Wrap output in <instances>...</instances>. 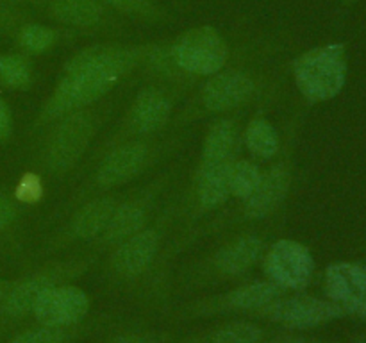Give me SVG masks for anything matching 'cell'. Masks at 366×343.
Listing matches in <instances>:
<instances>
[{
	"label": "cell",
	"mask_w": 366,
	"mask_h": 343,
	"mask_svg": "<svg viewBox=\"0 0 366 343\" xmlns=\"http://www.w3.org/2000/svg\"><path fill=\"white\" fill-rule=\"evenodd\" d=\"M347 311H352V313L360 314V317L366 318V295L361 300H357L356 304H352L350 307H347Z\"/></svg>",
	"instance_id": "cell-33"
},
{
	"label": "cell",
	"mask_w": 366,
	"mask_h": 343,
	"mask_svg": "<svg viewBox=\"0 0 366 343\" xmlns=\"http://www.w3.org/2000/svg\"><path fill=\"white\" fill-rule=\"evenodd\" d=\"M232 163L234 161L199 163L195 179H193V217H200V214L214 211L231 197L229 172H231Z\"/></svg>",
	"instance_id": "cell-16"
},
{
	"label": "cell",
	"mask_w": 366,
	"mask_h": 343,
	"mask_svg": "<svg viewBox=\"0 0 366 343\" xmlns=\"http://www.w3.org/2000/svg\"><path fill=\"white\" fill-rule=\"evenodd\" d=\"M315 261L310 249L295 239H279L264 257V272L279 288L299 289L310 282Z\"/></svg>",
	"instance_id": "cell-13"
},
{
	"label": "cell",
	"mask_w": 366,
	"mask_h": 343,
	"mask_svg": "<svg viewBox=\"0 0 366 343\" xmlns=\"http://www.w3.org/2000/svg\"><path fill=\"white\" fill-rule=\"evenodd\" d=\"M172 66L189 77H209L224 70L229 61L227 41L211 25L193 27L179 36L167 52Z\"/></svg>",
	"instance_id": "cell-7"
},
{
	"label": "cell",
	"mask_w": 366,
	"mask_h": 343,
	"mask_svg": "<svg viewBox=\"0 0 366 343\" xmlns=\"http://www.w3.org/2000/svg\"><path fill=\"white\" fill-rule=\"evenodd\" d=\"M292 184V172L288 161H279L270 170L263 172L259 184L249 199L243 200L242 220H263L270 217L290 192Z\"/></svg>",
	"instance_id": "cell-15"
},
{
	"label": "cell",
	"mask_w": 366,
	"mask_h": 343,
	"mask_svg": "<svg viewBox=\"0 0 366 343\" xmlns=\"http://www.w3.org/2000/svg\"><path fill=\"white\" fill-rule=\"evenodd\" d=\"M100 2H107L113 7H118V9L142 14V16H152L154 13L152 6L147 0H100Z\"/></svg>",
	"instance_id": "cell-30"
},
{
	"label": "cell",
	"mask_w": 366,
	"mask_h": 343,
	"mask_svg": "<svg viewBox=\"0 0 366 343\" xmlns=\"http://www.w3.org/2000/svg\"><path fill=\"white\" fill-rule=\"evenodd\" d=\"M239 127L236 118L225 116L214 121L204 138L200 163H227L236 159Z\"/></svg>",
	"instance_id": "cell-19"
},
{
	"label": "cell",
	"mask_w": 366,
	"mask_h": 343,
	"mask_svg": "<svg viewBox=\"0 0 366 343\" xmlns=\"http://www.w3.org/2000/svg\"><path fill=\"white\" fill-rule=\"evenodd\" d=\"M170 174L159 175L152 182L143 186L142 189L125 193L124 199L120 200V204L114 209L107 227L93 242L95 247H99V249H113L118 243L127 239L129 236L136 234L143 227H147L152 222L157 200H159L161 193L164 192V188L170 182Z\"/></svg>",
	"instance_id": "cell-8"
},
{
	"label": "cell",
	"mask_w": 366,
	"mask_h": 343,
	"mask_svg": "<svg viewBox=\"0 0 366 343\" xmlns=\"http://www.w3.org/2000/svg\"><path fill=\"white\" fill-rule=\"evenodd\" d=\"M21 217V204L13 195L0 189V236L7 234Z\"/></svg>",
	"instance_id": "cell-29"
},
{
	"label": "cell",
	"mask_w": 366,
	"mask_h": 343,
	"mask_svg": "<svg viewBox=\"0 0 366 343\" xmlns=\"http://www.w3.org/2000/svg\"><path fill=\"white\" fill-rule=\"evenodd\" d=\"M345 77V49L338 43L310 50L297 57L293 63V79L297 88L311 102L335 99L342 91Z\"/></svg>",
	"instance_id": "cell-6"
},
{
	"label": "cell",
	"mask_w": 366,
	"mask_h": 343,
	"mask_svg": "<svg viewBox=\"0 0 366 343\" xmlns=\"http://www.w3.org/2000/svg\"><path fill=\"white\" fill-rule=\"evenodd\" d=\"M125 193L107 192L82 200L74 207L66 222L56 234L46 239V250H59L74 243H93L109 224L114 209Z\"/></svg>",
	"instance_id": "cell-9"
},
{
	"label": "cell",
	"mask_w": 366,
	"mask_h": 343,
	"mask_svg": "<svg viewBox=\"0 0 366 343\" xmlns=\"http://www.w3.org/2000/svg\"><path fill=\"white\" fill-rule=\"evenodd\" d=\"M263 239L257 234H243L222 247L213 256V268L222 275H242L254 267L263 252Z\"/></svg>",
	"instance_id": "cell-18"
},
{
	"label": "cell",
	"mask_w": 366,
	"mask_h": 343,
	"mask_svg": "<svg viewBox=\"0 0 366 343\" xmlns=\"http://www.w3.org/2000/svg\"><path fill=\"white\" fill-rule=\"evenodd\" d=\"M111 109L113 104L100 100L99 104L63 114L45 125L34 152L38 174L59 181L74 172L106 124Z\"/></svg>",
	"instance_id": "cell-2"
},
{
	"label": "cell",
	"mask_w": 366,
	"mask_h": 343,
	"mask_svg": "<svg viewBox=\"0 0 366 343\" xmlns=\"http://www.w3.org/2000/svg\"><path fill=\"white\" fill-rule=\"evenodd\" d=\"M259 311L277 324L292 325V327H313L336 320L345 309L335 300H322L315 297H292V299L279 297Z\"/></svg>",
	"instance_id": "cell-14"
},
{
	"label": "cell",
	"mask_w": 366,
	"mask_h": 343,
	"mask_svg": "<svg viewBox=\"0 0 366 343\" xmlns=\"http://www.w3.org/2000/svg\"><path fill=\"white\" fill-rule=\"evenodd\" d=\"M13 134V113L4 99H0V143L7 141Z\"/></svg>",
	"instance_id": "cell-31"
},
{
	"label": "cell",
	"mask_w": 366,
	"mask_h": 343,
	"mask_svg": "<svg viewBox=\"0 0 366 343\" xmlns=\"http://www.w3.org/2000/svg\"><path fill=\"white\" fill-rule=\"evenodd\" d=\"M84 259H70V261H56L45 267L38 268L32 274L25 275L24 279L14 282L11 288L6 289L2 302H0V311L4 317L11 320L24 318L32 311L36 299L45 292L46 288L54 284H61L66 281L70 275L84 270Z\"/></svg>",
	"instance_id": "cell-11"
},
{
	"label": "cell",
	"mask_w": 366,
	"mask_h": 343,
	"mask_svg": "<svg viewBox=\"0 0 366 343\" xmlns=\"http://www.w3.org/2000/svg\"><path fill=\"white\" fill-rule=\"evenodd\" d=\"M263 331L249 322H232L211 332L209 343H259Z\"/></svg>",
	"instance_id": "cell-26"
},
{
	"label": "cell",
	"mask_w": 366,
	"mask_h": 343,
	"mask_svg": "<svg viewBox=\"0 0 366 343\" xmlns=\"http://www.w3.org/2000/svg\"><path fill=\"white\" fill-rule=\"evenodd\" d=\"M182 86L184 84L181 82L163 81V79L143 86L132 99L127 113L124 114L113 134L104 139V145L95 150L93 157L120 143L139 138H152L164 131L174 116L175 104L181 95Z\"/></svg>",
	"instance_id": "cell-4"
},
{
	"label": "cell",
	"mask_w": 366,
	"mask_h": 343,
	"mask_svg": "<svg viewBox=\"0 0 366 343\" xmlns=\"http://www.w3.org/2000/svg\"><path fill=\"white\" fill-rule=\"evenodd\" d=\"M149 54L147 46L131 45H95L77 52L64 64L56 88L39 107L32 131L39 132L63 114L99 104L149 59Z\"/></svg>",
	"instance_id": "cell-1"
},
{
	"label": "cell",
	"mask_w": 366,
	"mask_h": 343,
	"mask_svg": "<svg viewBox=\"0 0 366 343\" xmlns=\"http://www.w3.org/2000/svg\"><path fill=\"white\" fill-rule=\"evenodd\" d=\"M282 288L274 284L272 281H256L250 284L239 286L224 297V306L231 309H263L270 302L281 297Z\"/></svg>",
	"instance_id": "cell-21"
},
{
	"label": "cell",
	"mask_w": 366,
	"mask_h": 343,
	"mask_svg": "<svg viewBox=\"0 0 366 343\" xmlns=\"http://www.w3.org/2000/svg\"><path fill=\"white\" fill-rule=\"evenodd\" d=\"M34 68L27 54H0V86L11 91H25L31 88Z\"/></svg>",
	"instance_id": "cell-23"
},
{
	"label": "cell",
	"mask_w": 366,
	"mask_h": 343,
	"mask_svg": "<svg viewBox=\"0 0 366 343\" xmlns=\"http://www.w3.org/2000/svg\"><path fill=\"white\" fill-rule=\"evenodd\" d=\"M50 14L68 27L93 29L106 18L100 0H50Z\"/></svg>",
	"instance_id": "cell-20"
},
{
	"label": "cell",
	"mask_w": 366,
	"mask_h": 343,
	"mask_svg": "<svg viewBox=\"0 0 366 343\" xmlns=\"http://www.w3.org/2000/svg\"><path fill=\"white\" fill-rule=\"evenodd\" d=\"M109 343H156V342H152L150 338H145V336L122 334V336H117V338L111 339Z\"/></svg>",
	"instance_id": "cell-32"
},
{
	"label": "cell",
	"mask_w": 366,
	"mask_h": 343,
	"mask_svg": "<svg viewBox=\"0 0 366 343\" xmlns=\"http://www.w3.org/2000/svg\"><path fill=\"white\" fill-rule=\"evenodd\" d=\"M286 343H307V342H286Z\"/></svg>",
	"instance_id": "cell-35"
},
{
	"label": "cell",
	"mask_w": 366,
	"mask_h": 343,
	"mask_svg": "<svg viewBox=\"0 0 366 343\" xmlns=\"http://www.w3.org/2000/svg\"><path fill=\"white\" fill-rule=\"evenodd\" d=\"M43 195V175L38 172H29L18 181L13 197L18 204H34Z\"/></svg>",
	"instance_id": "cell-28"
},
{
	"label": "cell",
	"mask_w": 366,
	"mask_h": 343,
	"mask_svg": "<svg viewBox=\"0 0 366 343\" xmlns=\"http://www.w3.org/2000/svg\"><path fill=\"white\" fill-rule=\"evenodd\" d=\"M261 174L263 172L259 170V166L254 161L236 157L234 163L231 164V172H229L231 197H236L238 200L249 199L254 189H256V186L259 184Z\"/></svg>",
	"instance_id": "cell-24"
},
{
	"label": "cell",
	"mask_w": 366,
	"mask_h": 343,
	"mask_svg": "<svg viewBox=\"0 0 366 343\" xmlns=\"http://www.w3.org/2000/svg\"><path fill=\"white\" fill-rule=\"evenodd\" d=\"M243 139L249 152L257 159H272L281 150L277 129L263 116H256L249 121Z\"/></svg>",
	"instance_id": "cell-22"
},
{
	"label": "cell",
	"mask_w": 366,
	"mask_h": 343,
	"mask_svg": "<svg viewBox=\"0 0 366 343\" xmlns=\"http://www.w3.org/2000/svg\"><path fill=\"white\" fill-rule=\"evenodd\" d=\"M170 218L172 209H167L142 231L113 247V254L109 257L111 270L122 279H138L139 275L145 274L159 256V250L167 238Z\"/></svg>",
	"instance_id": "cell-10"
},
{
	"label": "cell",
	"mask_w": 366,
	"mask_h": 343,
	"mask_svg": "<svg viewBox=\"0 0 366 343\" xmlns=\"http://www.w3.org/2000/svg\"><path fill=\"white\" fill-rule=\"evenodd\" d=\"M325 289L331 300L343 309L366 295V267L357 263H336L325 272Z\"/></svg>",
	"instance_id": "cell-17"
},
{
	"label": "cell",
	"mask_w": 366,
	"mask_h": 343,
	"mask_svg": "<svg viewBox=\"0 0 366 343\" xmlns=\"http://www.w3.org/2000/svg\"><path fill=\"white\" fill-rule=\"evenodd\" d=\"M24 54H43L57 41V32L52 27L39 24H27L20 29L16 38Z\"/></svg>",
	"instance_id": "cell-25"
},
{
	"label": "cell",
	"mask_w": 366,
	"mask_h": 343,
	"mask_svg": "<svg viewBox=\"0 0 366 343\" xmlns=\"http://www.w3.org/2000/svg\"><path fill=\"white\" fill-rule=\"evenodd\" d=\"M181 143L179 138H139L120 143L92 157L84 181L71 193L64 209H74L82 200L100 193L114 192L139 177L157 161L164 159Z\"/></svg>",
	"instance_id": "cell-3"
},
{
	"label": "cell",
	"mask_w": 366,
	"mask_h": 343,
	"mask_svg": "<svg viewBox=\"0 0 366 343\" xmlns=\"http://www.w3.org/2000/svg\"><path fill=\"white\" fill-rule=\"evenodd\" d=\"M89 311V297L71 284H54L36 299L32 317L46 327H71L86 318Z\"/></svg>",
	"instance_id": "cell-12"
},
{
	"label": "cell",
	"mask_w": 366,
	"mask_h": 343,
	"mask_svg": "<svg viewBox=\"0 0 366 343\" xmlns=\"http://www.w3.org/2000/svg\"><path fill=\"white\" fill-rule=\"evenodd\" d=\"M259 88L261 82L254 71L224 68L206 77L192 102L184 107L174 124L179 125L181 121L197 120L204 114L232 113L252 102L259 93Z\"/></svg>",
	"instance_id": "cell-5"
},
{
	"label": "cell",
	"mask_w": 366,
	"mask_h": 343,
	"mask_svg": "<svg viewBox=\"0 0 366 343\" xmlns=\"http://www.w3.org/2000/svg\"><path fill=\"white\" fill-rule=\"evenodd\" d=\"M6 284H4L2 281H0V302H2V299H4V295H6Z\"/></svg>",
	"instance_id": "cell-34"
},
{
	"label": "cell",
	"mask_w": 366,
	"mask_h": 343,
	"mask_svg": "<svg viewBox=\"0 0 366 343\" xmlns=\"http://www.w3.org/2000/svg\"><path fill=\"white\" fill-rule=\"evenodd\" d=\"M66 329L70 327H46V325H39V327L20 332V334L11 338L7 343H66L68 338H70Z\"/></svg>",
	"instance_id": "cell-27"
}]
</instances>
